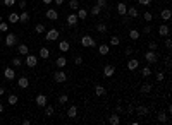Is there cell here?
I'll return each mask as SVG.
<instances>
[{
    "label": "cell",
    "mask_w": 172,
    "mask_h": 125,
    "mask_svg": "<svg viewBox=\"0 0 172 125\" xmlns=\"http://www.w3.org/2000/svg\"><path fill=\"white\" fill-rule=\"evenodd\" d=\"M81 45H83L84 48H91V46H96V41H95L90 34H84V36L81 38Z\"/></svg>",
    "instance_id": "obj_1"
},
{
    "label": "cell",
    "mask_w": 172,
    "mask_h": 125,
    "mask_svg": "<svg viewBox=\"0 0 172 125\" xmlns=\"http://www.w3.org/2000/svg\"><path fill=\"white\" fill-rule=\"evenodd\" d=\"M52 76H53V81H55V82H59V84H62V82H65V81H67L65 70H62V69H60V70H57V72H53Z\"/></svg>",
    "instance_id": "obj_2"
},
{
    "label": "cell",
    "mask_w": 172,
    "mask_h": 125,
    "mask_svg": "<svg viewBox=\"0 0 172 125\" xmlns=\"http://www.w3.org/2000/svg\"><path fill=\"white\" fill-rule=\"evenodd\" d=\"M145 60H146L148 64H157V60H159V55H157V51H153V50H148V51L145 53Z\"/></svg>",
    "instance_id": "obj_3"
},
{
    "label": "cell",
    "mask_w": 172,
    "mask_h": 125,
    "mask_svg": "<svg viewBox=\"0 0 172 125\" xmlns=\"http://www.w3.org/2000/svg\"><path fill=\"white\" fill-rule=\"evenodd\" d=\"M59 29H50V31H47V34H45V39L47 41H55L57 38H59Z\"/></svg>",
    "instance_id": "obj_4"
},
{
    "label": "cell",
    "mask_w": 172,
    "mask_h": 125,
    "mask_svg": "<svg viewBox=\"0 0 172 125\" xmlns=\"http://www.w3.org/2000/svg\"><path fill=\"white\" fill-rule=\"evenodd\" d=\"M16 43H17V36H16L14 33H9V34L5 36V45H7L9 48H12Z\"/></svg>",
    "instance_id": "obj_5"
},
{
    "label": "cell",
    "mask_w": 172,
    "mask_h": 125,
    "mask_svg": "<svg viewBox=\"0 0 172 125\" xmlns=\"http://www.w3.org/2000/svg\"><path fill=\"white\" fill-rule=\"evenodd\" d=\"M114 74H115V67L110 65V64H107V65L103 67V77H112Z\"/></svg>",
    "instance_id": "obj_6"
},
{
    "label": "cell",
    "mask_w": 172,
    "mask_h": 125,
    "mask_svg": "<svg viewBox=\"0 0 172 125\" xmlns=\"http://www.w3.org/2000/svg\"><path fill=\"white\" fill-rule=\"evenodd\" d=\"M126 15H127L129 19H136V17L140 15V10H138L136 7H127V10H126Z\"/></svg>",
    "instance_id": "obj_7"
},
{
    "label": "cell",
    "mask_w": 172,
    "mask_h": 125,
    "mask_svg": "<svg viewBox=\"0 0 172 125\" xmlns=\"http://www.w3.org/2000/svg\"><path fill=\"white\" fill-rule=\"evenodd\" d=\"M24 64H26L28 67H34V65L38 64V58H36L34 55H29V53H28V55H26V60H24Z\"/></svg>",
    "instance_id": "obj_8"
},
{
    "label": "cell",
    "mask_w": 172,
    "mask_h": 125,
    "mask_svg": "<svg viewBox=\"0 0 172 125\" xmlns=\"http://www.w3.org/2000/svg\"><path fill=\"white\" fill-rule=\"evenodd\" d=\"M3 77H5L7 81H12V79L16 77V70H14L12 67H7V69L3 70Z\"/></svg>",
    "instance_id": "obj_9"
},
{
    "label": "cell",
    "mask_w": 172,
    "mask_h": 125,
    "mask_svg": "<svg viewBox=\"0 0 172 125\" xmlns=\"http://www.w3.org/2000/svg\"><path fill=\"white\" fill-rule=\"evenodd\" d=\"M17 86H19L21 89H28V86H29V79H28L26 76L19 77V79H17Z\"/></svg>",
    "instance_id": "obj_10"
},
{
    "label": "cell",
    "mask_w": 172,
    "mask_h": 125,
    "mask_svg": "<svg viewBox=\"0 0 172 125\" xmlns=\"http://www.w3.org/2000/svg\"><path fill=\"white\" fill-rule=\"evenodd\" d=\"M160 17H162V21H171L172 10H171V9H162V12H160Z\"/></svg>",
    "instance_id": "obj_11"
},
{
    "label": "cell",
    "mask_w": 172,
    "mask_h": 125,
    "mask_svg": "<svg viewBox=\"0 0 172 125\" xmlns=\"http://www.w3.org/2000/svg\"><path fill=\"white\" fill-rule=\"evenodd\" d=\"M47 17H48L50 21H57V19H59V12H57L55 9H48V10H47Z\"/></svg>",
    "instance_id": "obj_12"
},
{
    "label": "cell",
    "mask_w": 172,
    "mask_h": 125,
    "mask_svg": "<svg viewBox=\"0 0 172 125\" xmlns=\"http://www.w3.org/2000/svg\"><path fill=\"white\" fill-rule=\"evenodd\" d=\"M65 21H67V24H69V26H76L79 19H78V15H76V14H69V15L65 17Z\"/></svg>",
    "instance_id": "obj_13"
},
{
    "label": "cell",
    "mask_w": 172,
    "mask_h": 125,
    "mask_svg": "<svg viewBox=\"0 0 172 125\" xmlns=\"http://www.w3.org/2000/svg\"><path fill=\"white\" fill-rule=\"evenodd\" d=\"M138 67H140V60H138V58H131V60L127 62V69H129V70H136Z\"/></svg>",
    "instance_id": "obj_14"
},
{
    "label": "cell",
    "mask_w": 172,
    "mask_h": 125,
    "mask_svg": "<svg viewBox=\"0 0 172 125\" xmlns=\"http://www.w3.org/2000/svg\"><path fill=\"white\" fill-rule=\"evenodd\" d=\"M109 124H110V125H119V124H121V117H119L117 113L110 115V117H109Z\"/></svg>",
    "instance_id": "obj_15"
},
{
    "label": "cell",
    "mask_w": 172,
    "mask_h": 125,
    "mask_svg": "<svg viewBox=\"0 0 172 125\" xmlns=\"http://www.w3.org/2000/svg\"><path fill=\"white\" fill-rule=\"evenodd\" d=\"M169 33H171V29H169L167 24H162V26L159 27V34H160V36H169Z\"/></svg>",
    "instance_id": "obj_16"
},
{
    "label": "cell",
    "mask_w": 172,
    "mask_h": 125,
    "mask_svg": "<svg viewBox=\"0 0 172 125\" xmlns=\"http://www.w3.org/2000/svg\"><path fill=\"white\" fill-rule=\"evenodd\" d=\"M17 51H19V55H24V57H26V55L29 53V46L22 43V45H19V46H17Z\"/></svg>",
    "instance_id": "obj_17"
},
{
    "label": "cell",
    "mask_w": 172,
    "mask_h": 125,
    "mask_svg": "<svg viewBox=\"0 0 172 125\" xmlns=\"http://www.w3.org/2000/svg\"><path fill=\"white\" fill-rule=\"evenodd\" d=\"M34 101H36L38 106H45V105H47V96H45V94H38Z\"/></svg>",
    "instance_id": "obj_18"
},
{
    "label": "cell",
    "mask_w": 172,
    "mask_h": 125,
    "mask_svg": "<svg viewBox=\"0 0 172 125\" xmlns=\"http://www.w3.org/2000/svg\"><path fill=\"white\" fill-rule=\"evenodd\" d=\"M126 10H127V5H126L124 2H119V3H117V12H119L121 15H126Z\"/></svg>",
    "instance_id": "obj_19"
},
{
    "label": "cell",
    "mask_w": 172,
    "mask_h": 125,
    "mask_svg": "<svg viewBox=\"0 0 172 125\" xmlns=\"http://www.w3.org/2000/svg\"><path fill=\"white\" fill-rule=\"evenodd\" d=\"M76 15H78L79 21H84V19L88 17V10H86V9H78V14H76Z\"/></svg>",
    "instance_id": "obj_20"
},
{
    "label": "cell",
    "mask_w": 172,
    "mask_h": 125,
    "mask_svg": "<svg viewBox=\"0 0 172 125\" xmlns=\"http://www.w3.org/2000/svg\"><path fill=\"white\" fill-rule=\"evenodd\" d=\"M67 117H69V118H76V117H78V106H69Z\"/></svg>",
    "instance_id": "obj_21"
},
{
    "label": "cell",
    "mask_w": 172,
    "mask_h": 125,
    "mask_svg": "<svg viewBox=\"0 0 172 125\" xmlns=\"http://www.w3.org/2000/svg\"><path fill=\"white\" fill-rule=\"evenodd\" d=\"M157 120H159L160 124H169V122H171V120H169V117H167V113H164V112H160V113H159Z\"/></svg>",
    "instance_id": "obj_22"
},
{
    "label": "cell",
    "mask_w": 172,
    "mask_h": 125,
    "mask_svg": "<svg viewBox=\"0 0 172 125\" xmlns=\"http://www.w3.org/2000/svg\"><path fill=\"white\" fill-rule=\"evenodd\" d=\"M59 50H60V51H69V50H71L69 41H60V43H59Z\"/></svg>",
    "instance_id": "obj_23"
},
{
    "label": "cell",
    "mask_w": 172,
    "mask_h": 125,
    "mask_svg": "<svg viewBox=\"0 0 172 125\" xmlns=\"http://www.w3.org/2000/svg\"><path fill=\"white\" fill-rule=\"evenodd\" d=\"M9 22H10V24H16V22H19V14H16V12H10V14H9Z\"/></svg>",
    "instance_id": "obj_24"
},
{
    "label": "cell",
    "mask_w": 172,
    "mask_h": 125,
    "mask_svg": "<svg viewBox=\"0 0 172 125\" xmlns=\"http://www.w3.org/2000/svg\"><path fill=\"white\" fill-rule=\"evenodd\" d=\"M28 21H29V12L22 10V12L19 14V22H28Z\"/></svg>",
    "instance_id": "obj_25"
},
{
    "label": "cell",
    "mask_w": 172,
    "mask_h": 125,
    "mask_svg": "<svg viewBox=\"0 0 172 125\" xmlns=\"http://www.w3.org/2000/svg\"><path fill=\"white\" fill-rule=\"evenodd\" d=\"M140 36H141V33H140L138 29H131V31H129V38H131V39L136 41V39H140Z\"/></svg>",
    "instance_id": "obj_26"
},
{
    "label": "cell",
    "mask_w": 172,
    "mask_h": 125,
    "mask_svg": "<svg viewBox=\"0 0 172 125\" xmlns=\"http://www.w3.org/2000/svg\"><path fill=\"white\" fill-rule=\"evenodd\" d=\"M98 53H100V55H109V53H110V48H109L107 45H100V46H98Z\"/></svg>",
    "instance_id": "obj_27"
},
{
    "label": "cell",
    "mask_w": 172,
    "mask_h": 125,
    "mask_svg": "<svg viewBox=\"0 0 172 125\" xmlns=\"http://www.w3.org/2000/svg\"><path fill=\"white\" fill-rule=\"evenodd\" d=\"M55 64H57V67H59V69H64V67H65V64H67V60H65V57H59V58L55 60Z\"/></svg>",
    "instance_id": "obj_28"
},
{
    "label": "cell",
    "mask_w": 172,
    "mask_h": 125,
    "mask_svg": "<svg viewBox=\"0 0 172 125\" xmlns=\"http://www.w3.org/2000/svg\"><path fill=\"white\" fill-rule=\"evenodd\" d=\"M95 93H96V96H105V93H107V89L103 88V86H95Z\"/></svg>",
    "instance_id": "obj_29"
},
{
    "label": "cell",
    "mask_w": 172,
    "mask_h": 125,
    "mask_svg": "<svg viewBox=\"0 0 172 125\" xmlns=\"http://www.w3.org/2000/svg\"><path fill=\"white\" fill-rule=\"evenodd\" d=\"M38 53H40V58H48L50 57V50L48 48H40Z\"/></svg>",
    "instance_id": "obj_30"
},
{
    "label": "cell",
    "mask_w": 172,
    "mask_h": 125,
    "mask_svg": "<svg viewBox=\"0 0 172 125\" xmlns=\"http://www.w3.org/2000/svg\"><path fill=\"white\" fill-rule=\"evenodd\" d=\"M10 64H12V67L16 69V67H21V65H22V60H21L19 57H14V58L10 60Z\"/></svg>",
    "instance_id": "obj_31"
},
{
    "label": "cell",
    "mask_w": 172,
    "mask_h": 125,
    "mask_svg": "<svg viewBox=\"0 0 172 125\" xmlns=\"http://www.w3.org/2000/svg\"><path fill=\"white\" fill-rule=\"evenodd\" d=\"M96 31L98 33H107V24L105 22H98L96 24Z\"/></svg>",
    "instance_id": "obj_32"
},
{
    "label": "cell",
    "mask_w": 172,
    "mask_h": 125,
    "mask_svg": "<svg viewBox=\"0 0 172 125\" xmlns=\"http://www.w3.org/2000/svg\"><path fill=\"white\" fill-rule=\"evenodd\" d=\"M69 9L71 10H78L79 9V0H71L69 2Z\"/></svg>",
    "instance_id": "obj_33"
},
{
    "label": "cell",
    "mask_w": 172,
    "mask_h": 125,
    "mask_svg": "<svg viewBox=\"0 0 172 125\" xmlns=\"http://www.w3.org/2000/svg\"><path fill=\"white\" fill-rule=\"evenodd\" d=\"M141 76H143V77H150V76H152V69H150V67H143V69H141Z\"/></svg>",
    "instance_id": "obj_34"
},
{
    "label": "cell",
    "mask_w": 172,
    "mask_h": 125,
    "mask_svg": "<svg viewBox=\"0 0 172 125\" xmlns=\"http://www.w3.org/2000/svg\"><path fill=\"white\" fill-rule=\"evenodd\" d=\"M152 89H153V86H152V84H148V82L141 86V93H152Z\"/></svg>",
    "instance_id": "obj_35"
},
{
    "label": "cell",
    "mask_w": 172,
    "mask_h": 125,
    "mask_svg": "<svg viewBox=\"0 0 172 125\" xmlns=\"http://www.w3.org/2000/svg\"><path fill=\"white\" fill-rule=\"evenodd\" d=\"M136 113H138V115H146V113H148V108H146V106H136Z\"/></svg>",
    "instance_id": "obj_36"
},
{
    "label": "cell",
    "mask_w": 172,
    "mask_h": 125,
    "mask_svg": "<svg viewBox=\"0 0 172 125\" xmlns=\"http://www.w3.org/2000/svg\"><path fill=\"white\" fill-rule=\"evenodd\" d=\"M17 100H19V98H17L16 94H10L9 100H7V103H9V105H17Z\"/></svg>",
    "instance_id": "obj_37"
},
{
    "label": "cell",
    "mask_w": 172,
    "mask_h": 125,
    "mask_svg": "<svg viewBox=\"0 0 172 125\" xmlns=\"http://www.w3.org/2000/svg\"><path fill=\"white\" fill-rule=\"evenodd\" d=\"M100 12H102V9H100L98 5H93V7H91V15H100Z\"/></svg>",
    "instance_id": "obj_38"
},
{
    "label": "cell",
    "mask_w": 172,
    "mask_h": 125,
    "mask_svg": "<svg viewBox=\"0 0 172 125\" xmlns=\"http://www.w3.org/2000/svg\"><path fill=\"white\" fill-rule=\"evenodd\" d=\"M45 115H53V106L52 105H45Z\"/></svg>",
    "instance_id": "obj_39"
},
{
    "label": "cell",
    "mask_w": 172,
    "mask_h": 125,
    "mask_svg": "<svg viewBox=\"0 0 172 125\" xmlns=\"http://www.w3.org/2000/svg\"><path fill=\"white\" fill-rule=\"evenodd\" d=\"M34 31H36L38 34H41V33H45V26H43V24H36V26H34Z\"/></svg>",
    "instance_id": "obj_40"
},
{
    "label": "cell",
    "mask_w": 172,
    "mask_h": 125,
    "mask_svg": "<svg viewBox=\"0 0 172 125\" xmlns=\"http://www.w3.org/2000/svg\"><path fill=\"white\" fill-rule=\"evenodd\" d=\"M155 77H157V81H159V82H162V81L165 79V72H162V70H160V72H157V74H155Z\"/></svg>",
    "instance_id": "obj_41"
},
{
    "label": "cell",
    "mask_w": 172,
    "mask_h": 125,
    "mask_svg": "<svg viewBox=\"0 0 172 125\" xmlns=\"http://www.w3.org/2000/svg\"><path fill=\"white\" fill-rule=\"evenodd\" d=\"M67 101H69V98H67V94H60V96H59V103H60V105H65Z\"/></svg>",
    "instance_id": "obj_42"
},
{
    "label": "cell",
    "mask_w": 172,
    "mask_h": 125,
    "mask_svg": "<svg viewBox=\"0 0 172 125\" xmlns=\"http://www.w3.org/2000/svg\"><path fill=\"white\" fill-rule=\"evenodd\" d=\"M119 43H121V39H119L117 36H112V38H110V45H112V46H117Z\"/></svg>",
    "instance_id": "obj_43"
},
{
    "label": "cell",
    "mask_w": 172,
    "mask_h": 125,
    "mask_svg": "<svg viewBox=\"0 0 172 125\" xmlns=\"http://www.w3.org/2000/svg\"><path fill=\"white\" fill-rule=\"evenodd\" d=\"M148 50L157 51V41H150V43H148Z\"/></svg>",
    "instance_id": "obj_44"
},
{
    "label": "cell",
    "mask_w": 172,
    "mask_h": 125,
    "mask_svg": "<svg viewBox=\"0 0 172 125\" xmlns=\"http://www.w3.org/2000/svg\"><path fill=\"white\" fill-rule=\"evenodd\" d=\"M96 5H98L100 9H105V7H107V0H96Z\"/></svg>",
    "instance_id": "obj_45"
},
{
    "label": "cell",
    "mask_w": 172,
    "mask_h": 125,
    "mask_svg": "<svg viewBox=\"0 0 172 125\" xmlns=\"http://www.w3.org/2000/svg\"><path fill=\"white\" fill-rule=\"evenodd\" d=\"M7 29H9V26H7V22H3V21H2V22H0V31H2V33H5Z\"/></svg>",
    "instance_id": "obj_46"
},
{
    "label": "cell",
    "mask_w": 172,
    "mask_h": 125,
    "mask_svg": "<svg viewBox=\"0 0 172 125\" xmlns=\"http://www.w3.org/2000/svg\"><path fill=\"white\" fill-rule=\"evenodd\" d=\"M143 17H145V21H148V22H150V21L153 19V15H152L150 12H145V14H143Z\"/></svg>",
    "instance_id": "obj_47"
},
{
    "label": "cell",
    "mask_w": 172,
    "mask_h": 125,
    "mask_svg": "<svg viewBox=\"0 0 172 125\" xmlns=\"http://www.w3.org/2000/svg\"><path fill=\"white\" fill-rule=\"evenodd\" d=\"M143 33H145V34H150V33H152V26H148V24H146V26L143 27Z\"/></svg>",
    "instance_id": "obj_48"
},
{
    "label": "cell",
    "mask_w": 172,
    "mask_h": 125,
    "mask_svg": "<svg viewBox=\"0 0 172 125\" xmlns=\"http://www.w3.org/2000/svg\"><path fill=\"white\" fill-rule=\"evenodd\" d=\"M3 3L7 7H12V5H16V0H3Z\"/></svg>",
    "instance_id": "obj_49"
},
{
    "label": "cell",
    "mask_w": 172,
    "mask_h": 125,
    "mask_svg": "<svg viewBox=\"0 0 172 125\" xmlns=\"http://www.w3.org/2000/svg\"><path fill=\"white\" fill-rule=\"evenodd\" d=\"M138 3H140V5H146V7H148V5L152 3V0H138Z\"/></svg>",
    "instance_id": "obj_50"
},
{
    "label": "cell",
    "mask_w": 172,
    "mask_h": 125,
    "mask_svg": "<svg viewBox=\"0 0 172 125\" xmlns=\"http://www.w3.org/2000/svg\"><path fill=\"white\" fill-rule=\"evenodd\" d=\"M167 39H165V48H172V41H171V38L169 36H165Z\"/></svg>",
    "instance_id": "obj_51"
},
{
    "label": "cell",
    "mask_w": 172,
    "mask_h": 125,
    "mask_svg": "<svg viewBox=\"0 0 172 125\" xmlns=\"http://www.w3.org/2000/svg\"><path fill=\"white\" fill-rule=\"evenodd\" d=\"M74 64H76V65H81V64H83V58H81V57H76V58H74Z\"/></svg>",
    "instance_id": "obj_52"
},
{
    "label": "cell",
    "mask_w": 172,
    "mask_h": 125,
    "mask_svg": "<svg viewBox=\"0 0 172 125\" xmlns=\"http://www.w3.org/2000/svg\"><path fill=\"white\" fill-rule=\"evenodd\" d=\"M131 53H133V48H131V46H127V48H126V55H131Z\"/></svg>",
    "instance_id": "obj_53"
},
{
    "label": "cell",
    "mask_w": 172,
    "mask_h": 125,
    "mask_svg": "<svg viewBox=\"0 0 172 125\" xmlns=\"http://www.w3.org/2000/svg\"><path fill=\"white\" fill-rule=\"evenodd\" d=\"M133 112H134V106H133V105H129V106H127V113H133Z\"/></svg>",
    "instance_id": "obj_54"
},
{
    "label": "cell",
    "mask_w": 172,
    "mask_h": 125,
    "mask_svg": "<svg viewBox=\"0 0 172 125\" xmlns=\"http://www.w3.org/2000/svg\"><path fill=\"white\" fill-rule=\"evenodd\" d=\"M115 110H117V112H119V113H122V112H124V110H122V106H121V105H117V106H115Z\"/></svg>",
    "instance_id": "obj_55"
},
{
    "label": "cell",
    "mask_w": 172,
    "mask_h": 125,
    "mask_svg": "<svg viewBox=\"0 0 172 125\" xmlns=\"http://www.w3.org/2000/svg\"><path fill=\"white\" fill-rule=\"evenodd\" d=\"M19 7H21V9H24V7H26V2H24V0H22V2H19Z\"/></svg>",
    "instance_id": "obj_56"
},
{
    "label": "cell",
    "mask_w": 172,
    "mask_h": 125,
    "mask_svg": "<svg viewBox=\"0 0 172 125\" xmlns=\"http://www.w3.org/2000/svg\"><path fill=\"white\" fill-rule=\"evenodd\" d=\"M55 3H57V5H62V3H64V0H55Z\"/></svg>",
    "instance_id": "obj_57"
},
{
    "label": "cell",
    "mask_w": 172,
    "mask_h": 125,
    "mask_svg": "<svg viewBox=\"0 0 172 125\" xmlns=\"http://www.w3.org/2000/svg\"><path fill=\"white\" fill-rule=\"evenodd\" d=\"M3 93H5V89H3V88H2V86H0V96H2V94H3Z\"/></svg>",
    "instance_id": "obj_58"
},
{
    "label": "cell",
    "mask_w": 172,
    "mask_h": 125,
    "mask_svg": "<svg viewBox=\"0 0 172 125\" xmlns=\"http://www.w3.org/2000/svg\"><path fill=\"white\" fill-rule=\"evenodd\" d=\"M43 3H52V0H43Z\"/></svg>",
    "instance_id": "obj_59"
},
{
    "label": "cell",
    "mask_w": 172,
    "mask_h": 125,
    "mask_svg": "<svg viewBox=\"0 0 172 125\" xmlns=\"http://www.w3.org/2000/svg\"><path fill=\"white\" fill-rule=\"evenodd\" d=\"M2 112H3V105L0 103V113H2Z\"/></svg>",
    "instance_id": "obj_60"
},
{
    "label": "cell",
    "mask_w": 172,
    "mask_h": 125,
    "mask_svg": "<svg viewBox=\"0 0 172 125\" xmlns=\"http://www.w3.org/2000/svg\"><path fill=\"white\" fill-rule=\"evenodd\" d=\"M0 22H2V15H0Z\"/></svg>",
    "instance_id": "obj_61"
}]
</instances>
